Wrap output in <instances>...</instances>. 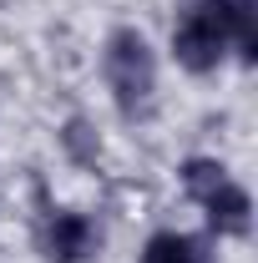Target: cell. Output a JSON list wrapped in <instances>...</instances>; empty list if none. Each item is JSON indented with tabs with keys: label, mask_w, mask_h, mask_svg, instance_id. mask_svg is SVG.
I'll return each instance as SVG.
<instances>
[{
	"label": "cell",
	"mask_w": 258,
	"mask_h": 263,
	"mask_svg": "<svg viewBox=\"0 0 258 263\" xmlns=\"http://www.w3.org/2000/svg\"><path fill=\"white\" fill-rule=\"evenodd\" d=\"M91 243H97V233L81 213H51V223H46V258L51 263H81L91 253Z\"/></svg>",
	"instance_id": "obj_3"
},
{
	"label": "cell",
	"mask_w": 258,
	"mask_h": 263,
	"mask_svg": "<svg viewBox=\"0 0 258 263\" xmlns=\"http://www.w3.org/2000/svg\"><path fill=\"white\" fill-rule=\"evenodd\" d=\"M197 202L208 208V223H213L218 233H248V213H253V208H248V193H243V187H233L228 177H223L208 197H197Z\"/></svg>",
	"instance_id": "obj_4"
},
{
	"label": "cell",
	"mask_w": 258,
	"mask_h": 263,
	"mask_svg": "<svg viewBox=\"0 0 258 263\" xmlns=\"http://www.w3.org/2000/svg\"><path fill=\"white\" fill-rule=\"evenodd\" d=\"M228 35H238L243 56H258V31H253V0H188L182 26L172 35V51L188 71H213L223 61Z\"/></svg>",
	"instance_id": "obj_1"
},
{
	"label": "cell",
	"mask_w": 258,
	"mask_h": 263,
	"mask_svg": "<svg viewBox=\"0 0 258 263\" xmlns=\"http://www.w3.org/2000/svg\"><path fill=\"white\" fill-rule=\"evenodd\" d=\"M106 81H112V97L117 106L137 117L147 101H152V86H157V66H152V51L137 31H117L106 41Z\"/></svg>",
	"instance_id": "obj_2"
},
{
	"label": "cell",
	"mask_w": 258,
	"mask_h": 263,
	"mask_svg": "<svg viewBox=\"0 0 258 263\" xmlns=\"http://www.w3.org/2000/svg\"><path fill=\"white\" fill-rule=\"evenodd\" d=\"M61 142H66V152H71V157H76L81 167H91V162H97V132L86 127L81 117H71V122H66Z\"/></svg>",
	"instance_id": "obj_6"
},
{
	"label": "cell",
	"mask_w": 258,
	"mask_h": 263,
	"mask_svg": "<svg viewBox=\"0 0 258 263\" xmlns=\"http://www.w3.org/2000/svg\"><path fill=\"white\" fill-rule=\"evenodd\" d=\"M142 263H202V243L182 238V233H157V238L147 243Z\"/></svg>",
	"instance_id": "obj_5"
}]
</instances>
